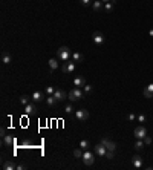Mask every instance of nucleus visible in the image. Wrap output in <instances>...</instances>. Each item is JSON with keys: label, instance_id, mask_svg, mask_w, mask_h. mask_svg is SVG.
Here are the masks:
<instances>
[{"label": "nucleus", "instance_id": "nucleus-6", "mask_svg": "<svg viewBox=\"0 0 153 170\" xmlns=\"http://www.w3.org/2000/svg\"><path fill=\"white\" fill-rule=\"evenodd\" d=\"M75 118L78 120V121H84V120L89 118V112L86 109H78L75 112Z\"/></svg>", "mask_w": 153, "mask_h": 170}, {"label": "nucleus", "instance_id": "nucleus-29", "mask_svg": "<svg viewBox=\"0 0 153 170\" xmlns=\"http://www.w3.org/2000/svg\"><path fill=\"white\" fill-rule=\"evenodd\" d=\"M104 156H106L107 159H113V150H107Z\"/></svg>", "mask_w": 153, "mask_h": 170}, {"label": "nucleus", "instance_id": "nucleus-8", "mask_svg": "<svg viewBox=\"0 0 153 170\" xmlns=\"http://www.w3.org/2000/svg\"><path fill=\"white\" fill-rule=\"evenodd\" d=\"M54 97H55V100L60 103V101H64L67 98V93L64 91H61V89H55V92H54Z\"/></svg>", "mask_w": 153, "mask_h": 170}, {"label": "nucleus", "instance_id": "nucleus-24", "mask_svg": "<svg viewBox=\"0 0 153 170\" xmlns=\"http://www.w3.org/2000/svg\"><path fill=\"white\" fill-rule=\"evenodd\" d=\"M49 68H51L52 71L57 69V68H58V61H57L55 58H51V60H49Z\"/></svg>", "mask_w": 153, "mask_h": 170}, {"label": "nucleus", "instance_id": "nucleus-3", "mask_svg": "<svg viewBox=\"0 0 153 170\" xmlns=\"http://www.w3.org/2000/svg\"><path fill=\"white\" fill-rule=\"evenodd\" d=\"M81 159H83V163L86 165H92L93 163H95V155H93L92 152H89V150H84Z\"/></svg>", "mask_w": 153, "mask_h": 170}, {"label": "nucleus", "instance_id": "nucleus-2", "mask_svg": "<svg viewBox=\"0 0 153 170\" xmlns=\"http://www.w3.org/2000/svg\"><path fill=\"white\" fill-rule=\"evenodd\" d=\"M83 93L84 92L80 87H74L69 93H67V98H69L70 101H78V100H81V98H83Z\"/></svg>", "mask_w": 153, "mask_h": 170}, {"label": "nucleus", "instance_id": "nucleus-14", "mask_svg": "<svg viewBox=\"0 0 153 170\" xmlns=\"http://www.w3.org/2000/svg\"><path fill=\"white\" fill-rule=\"evenodd\" d=\"M3 144L8 146V147H12L15 144V140L12 136H9V135H5V136H3Z\"/></svg>", "mask_w": 153, "mask_h": 170}, {"label": "nucleus", "instance_id": "nucleus-26", "mask_svg": "<svg viewBox=\"0 0 153 170\" xmlns=\"http://www.w3.org/2000/svg\"><path fill=\"white\" fill-rule=\"evenodd\" d=\"M80 147H81L83 150H87L89 149V141L87 140H81L80 141Z\"/></svg>", "mask_w": 153, "mask_h": 170}, {"label": "nucleus", "instance_id": "nucleus-16", "mask_svg": "<svg viewBox=\"0 0 153 170\" xmlns=\"http://www.w3.org/2000/svg\"><path fill=\"white\" fill-rule=\"evenodd\" d=\"M25 112H26L28 115H32V114H35V112H37V107H35L32 103H29V104L25 106Z\"/></svg>", "mask_w": 153, "mask_h": 170}, {"label": "nucleus", "instance_id": "nucleus-39", "mask_svg": "<svg viewBox=\"0 0 153 170\" xmlns=\"http://www.w3.org/2000/svg\"><path fill=\"white\" fill-rule=\"evenodd\" d=\"M101 2H104V3H106V2H109V0H101Z\"/></svg>", "mask_w": 153, "mask_h": 170}, {"label": "nucleus", "instance_id": "nucleus-10", "mask_svg": "<svg viewBox=\"0 0 153 170\" xmlns=\"http://www.w3.org/2000/svg\"><path fill=\"white\" fill-rule=\"evenodd\" d=\"M31 98L35 101V103H38V101H43L44 98H46V92H40V91H35L32 95H31Z\"/></svg>", "mask_w": 153, "mask_h": 170}, {"label": "nucleus", "instance_id": "nucleus-32", "mask_svg": "<svg viewBox=\"0 0 153 170\" xmlns=\"http://www.w3.org/2000/svg\"><path fill=\"white\" fill-rule=\"evenodd\" d=\"M144 142H146V144H150V142H152V138L146 135V138H144Z\"/></svg>", "mask_w": 153, "mask_h": 170}, {"label": "nucleus", "instance_id": "nucleus-23", "mask_svg": "<svg viewBox=\"0 0 153 170\" xmlns=\"http://www.w3.org/2000/svg\"><path fill=\"white\" fill-rule=\"evenodd\" d=\"M31 100H32V98H31L29 95H21V97H20V103H21L23 106L29 104V101H31Z\"/></svg>", "mask_w": 153, "mask_h": 170}, {"label": "nucleus", "instance_id": "nucleus-1", "mask_svg": "<svg viewBox=\"0 0 153 170\" xmlns=\"http://www.w3.org/2000/svg\"><path fill=\"white\" fill-rule=\"evenodd\" d=\"M57 57L60 58L61 61H69L70 60V49L67 48V46H61V48H58V51H57Z\"/></svg>", "mask_w": 153, "mask_h": 170}, {"label": "nucleus", "instance_id": "nucleus-37", "mask_svg": "<svg viewBox=\"0 0 153 170\" xmlns=\"http://www.w3.org/2000/svg\"><path fill=\"white\" fill-rule=\"evenodd\" d=\"M129 120H130V121H133V120H135V115L130 114V115H129Z\"/></svg>", "mask_w": 153, "mask_h": 170}, {"label": "nucleus", "instance_id": "nucleus-35", "mask_svg": "<svg viewBox=\"0 0 153 170\" xmlns=\"http://www.w3.org/2000/svg\"><path fill=\"white\" fill-rule=\"evenodd\" d=\"M26 167H25V165L23 164H19V165H17V170H25Z\"/></svg>", "mask_w": 153, "mask_h": 170}, {"label": "nucleus", "instance_id": "nucleus-7", "mask_svg": "<svg viewBox=\"0 0 153 170\" xmlns=\"http://www.w3.org/2000/svg\"><path fill=\"white\" fill-rule=\"evenodd\" d=\"M92 40L95 44H103L104 43V35H103V32H100V31H95V32L92 34Z\"/></svg>", "mask_w": 153, "mask_h": 170}, {"label": "nucleus", "instance_id": "nucleus-28", "mask_svg": "<svg viewBox=\"0 0 153 170\" xmlns=\"http://www.w3.org/2000/svg\"><path fill=\"white\" fill-rule=\"evenodd\" d=\"M46 95H54V92H55V87L54 86H46Z\"/></svg>", "mask_w": 153, "mask_h": 170}, {"label": "nucleus", "instance_id": "nucleus-4", "mask_svg": "<svg viewBox=\"0 0 153 170\" xmlns=\"http://www.w3.org/2000/svg\"><path fill=\"white\" fill-rule=\"evenodd\" d=\"M133 135L136 136V140H144V138H146V135H147L146 127H144V126H138L136 129H135Z\"/></svg>", "mask_w": 153, "mask_h": 170}, {"label": "nucleus", "instance_id": "nucleus-9", "mask_svg": "<svg viewBox=\"0 0 153 170\" xmlns=\"http://www.w3.org/2000/svg\"><path fill=\"white\" fill-rule=\"evenodd\" d=\"M101 142L104 144V147H106L107 150H113V152L116 150V144H115L113 141H110L109 138H103V140H101Z\"/></svg>", "mask_w": 153, "mask_h": 170}, {"label": "nucleus", "instance_id": "nucleus-25", "mask_svg": "<svg viewBox=\"0 0 153 170\" xmlns=\"http://www.w3.org/2000/svg\"><path fill=\"white\" fill-rule=\"evenodd\" d=\"M135 149H136V150H142L144 149V141L142 140H138L136 142H135Z\"/></svg>", "mask_w": 153, "mask_h": 170}, {"label": "nucleus", "instance_id": "nucleus-11", "mask_svg": "<svg viewBox=\"0 0 153 170\" xmlns=\"http://www.w3.org/2000/svg\"><path fill=\"white\" fill-rule=\"evenodd\" d=\"M74 86H75V87H84V86H86V78H84L83 75H78V77H75V80H74Z\"/></svg>", "mask_w": 153, "mask_h": 170}, {"label": "nucleus", "instance_id": "nucleus-22", "mask_svg": "<svg viewBox=\"0 0 153 170\" xmlns=\"http://www.w3.org/2000/svg\"><path fill=\"white\" fill-rule=\"evenodd\" d=\"M11 60H12V58H11V55H9L8 52H3V54H2V61H3L5 65H9Z\"/></svg>", "mask_w": 153, "mask_h": 170}, {"label": "nucleus", "instance_id": "nucleus-12", "mask_svg": "<svg viewBox=\"0 0 153 170\" xmlns=\"http://www.w3.org/2000/svg\"><path fill=\"white\" fill-rule=\"evenodd\" d=\"M106 152H107V149L104 147V144H103V142H100V144L95 146V153H97L98 156H104Z\"/></svg>", "mask_w": 153, "mask_h": 170}, {"label": "nucleus", "instance_id": "nucleus-31", "mask_svg": "<svg viewBox=\"0 0 153 170\" xmlns=\"http://www.w3.org/2000/svg\"><path fill=\"white\" fill-rule=\"evenodd\" d=\"M91 92H92V86L86 84V86H84V93H91Z\"/></svg>", "mask_w": 153, "mask_h": 170}, {"label": "nucleus", "instance_id": "nucleus-27", "mask_svg": "<svg viewBox=\"0 0 153 170\" xmlns=\"http://www.w3.org/2000/svg\"><path fill=\"white\" fill-rule=\"evenodd\" d=\"M74 156H75V158H81V156H83V149H81V147L74 150Z\"/></svg>", "mask_w": 153, "mask_h": 170}, {"label": "nucleus", "instance_id": "nucleus-34", "mask_svg": "<svg viewBox=\"0 0 153 170\" xmlns=\"http://www.w3.org/2000/svg\"><path fill=\"white\" fill-rule=\"evenodd\" d=\"M80 2H81V5L86 6V5H89V3H91V0H80Z\"/></svg>", "mask_w": 153, "mask_h": 170}, {"label": "nucleus", "instance_id": "nucleus-21", "mask_svg": "<svg viewBox=\"0 0 153 170\" xmlns=\"http://www.w3.org/2000/svg\"><path fill=\"white\" fill-rule=\"evenodd\" d=\"M3 169H5V170H14V169H17V165L9 159V161H6V163L3 164Z\"/></svg>", "mask_w": 153, "mask_h": 170}, {"label": "nucleus", "instance_id": "nucleus-38", "mask_svg": "<svg viewBox=\"0 0 153 170\" xmlns=\"http://www.w3.org/2000/svg\"><path fill=\"white\" fill-rule=\"evenodd\" d=\"M148 34H150V35H152V37H153V29H152V31H150V32H148Z\"/></svg>", "mask_w": 153, "mask_h": 170}, {"label": "nucleus", "instance_id": "nucleus-13", "mask_svg": "<svg viewBox=\"0 0 153 170\" xmlns=\"http://www.w3.org/2000/svg\"><path fill=\"white\" fill-rule=\"evenodd\" d=\"M132 163H133V167L135 169H141L142 167V158L139 155H135L132 158Z\"/></svg>", "mask_w": 153, "mask_h": 170}, {"label": "nucleus", "instance_id": "nucleus-30", "mask_svg": "<svg viewBox=\"0 0 153 170\" xmlns=\"http://www.w3.org/2000/svg\"><path fill=\"white\" fill-rule=\"evenodd\" d=\"M64 112H66V114H72V112H74V107H72L70 104H69V106H66V109H64Z\"/></svg>", "mask_w": 153, "mask_h": 170}, {"label": "nucleus", "instance_id": "nucleus-5", "mask_svg": "<svg viewBox=\"0 0 153 170\" xmlns=\"http://www.w3.org/2000/svg\"><path fill=\"white\" fill-rule=\"evenodd\" d=\"M61 71L64 74H72L75 71V61H64V65H63Z\"/></svg>", "mask_w": 153, "mask_h": 170}, {"label": "nucleus", "instance_id": "nucleus-17", "mask_svg": "<svg viewBox=\"0 0 153 170\" xmlns=\"http://www.w3.org/2000/svg\"><path fill=\"white\" fill-rule=\"evenodd\" d=\"M83 60H84L83 54H80V52H74V54H72V61H75V63H81Z\"/></svg>", "mask_w": 153, "mask_h": 170}, {"label": "nucleus", "instance_id": "nucleus-20", "mask_svg": "<svg viewBox=\"0 0 153 170\" xmlns=\"http://www.w3.org/2000/svg\"><path fill=\"white\" fill-rule=\"evenodd\" d=\"M57 100H55V97H54V95H49V97H46V104L48 106H51V107H54V106H55L57 104Z\"/></svg>", "mask_w": 153, "mask_h": 170}, {"label": "nucleus", "instance_id": "nucleus-18", "mask_svg": "<svg viewBox=\"0 0 153 170\" xmlns=\"http://www.w3.org/2000/svg\"><path fill=\"white\" fill-rule=\"evenodd\" d=\"M113 8H115V0L104 3V11H106V12H112V11H113Z\"/></svg>", "mask_w": 153, "mask_h": 170}, {"label": "nucleus", "instance_id": "nucleus-15", "mask_svg": "<svg viewBox=\"0 0 153 170\" xmlns=\"http://www.w3.org/2000/svg\"><path fill=\"white\" fill-rule=\"evenodd\" d=\"M144 97L146 98H153V83L148 84V86L144 89Z\"/></svg>", "mask_w": 153, "mask_h": 170}, {"label": "nucleus", "instance_id": "nucleus-19", "mask_svg": "<svg viewBox=\"0 0 153 170\" xmlns=\"http://www.w3.org/2000/svg\"><path fill=\"white\" fill-rule=\"evenodd\" d=\"M92 8H93V11H95V12L101 11L103 9V2H101V0H95V2L92 3Z\"/></svg>", "mask_w": 153, "mask_h": 170}, {"label": "nucleus", "instance_id": "nucleus-33", "mask_svg": "<svg viewBox=\"0 0 153 170\" xmlns=\"http://www.w3.org/2000/svg\"><path fill=\"white\" fill-rule=\"evenodd\" d=\"M138 121H139V123H144V121H146V117H144V115H139V117H138Z\"/></svg>", "mask_w": 153, "mask_h": 170}, {"label": "nucleus", "instance_id": "nucleus-36", "mask_svg": "<svg viewBox=\"0 0 153 170\" xmlns=\"http://www.w3.org/2000/svg\"><path fill=\"white\" fill-rule=\"evenodd\" d=\"M0 135H2V138L6 135V132H5V129H3V127H2V130H0Z\"/></svg>", "mask_w": 153, "mask_h": 170}]
</instances>
